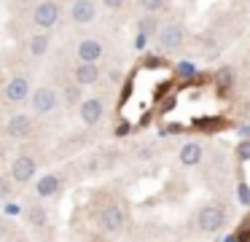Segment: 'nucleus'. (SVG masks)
I'll return each mask as SVG.
<instances>
[{
	"instance_id": "nucleus-22",
	"label": "nucleus",
	"mask_w": 250,
	"mask_h": 242,
	"mask_svg": "<svg viewBox=\"0 0 250 242\" xmlns=\"http://www.w3.org/2000/svg\"><path fill=\"white\" fill-rule=\"evenodd\" d=\"M103 3H105V8H110V11H121L126 0H103Z\"/></svg>"
},
{
	"instance_id": "nucleus-5",
	"label": "nucleus",
	"mask_w": 250,
	"mask_h": 242,
	"mask_svg": "<svg viewBox=\"0 0 250 242\" xmlns=\"http://www.w3.org/2000/svg\"><path fill=\"white\" fill-rule=\"evenodd\" d=\"M70 19L76 24H92L97 19V5H94V0H76L70 5Z\"/></svg>"
},
{
	"instance_id": "nucleus-10",
	"label": "nucleus",
	"mask_w": 250,
	"mask_h": 242,
	"mask_svg": "<svg viewBox=\"0 0 250 242\" xmlns=\"http://www.w3.org/2000/svg\"><path fill=\"white\" fill-rule=\"evenodd\" d=\"M3 97H6L8 102H22L30 97V81L24 78V75H17V78L8 81L6 91H3Z\"/></svg>"
},
{
	"instance_id": "nucleus-8",
	"label": "nucleus",
	"mask_w": 250,
	"mask_h": 242,
	"mask_svg": "<svg viewBox=\"0 0 250 242\" xmlns=\"http://www.w3.org/2000/svg\"><path fill=\"white\" fill-rule=\"evenodd\" d=\"M57 91L51 89V86H41V89L33 91V108L38 113H51L57 108Z\"/></svg>"
},
{
	"instance_id": "nucleus-15",
	"label": "nucleus",
	"mask_w": 250,
	"mask_h": 242,
	"mask_svg": "<svg viewBox=\"0 0 250 242\" xmlns=\"http://www.w3.org/2000/svg\"><path fill=\"white\" fill-rule=\"evenodd\" d=\"M49 46H51L49 32H38V35L30 38V54H33V57H43V54L49 51Z\"/></svg>"
},
{
	"instance_id": "nucleus-19",
	"label": "nucleus",
	"mask_w": 250,
	"mask_h": 242,
	"mask_svg": "<svg viewBox=\"0 0 250 242\" xmlns=\"http://www.w3.org/2000/svg\"><path fill=\"white\" fill-rule=\"evenodd\" d=\"M27 218L33 220L35 226H46V210L38 207V204H33V207L27 210Z\"/></svg>"
},
{
	"instance_id": "nucleus-9",
	"label": "nucleus",
	"mask_w": 250,
	"mask_h": 242,
	"mask_svg": "<svg viewBox=\"0 0 250 242\" xmlns=\"http://www.w3.org/2000/svg\"><path fill=\"white\" fill-rule=\"evenodd\" d=\"M78 59L81 62H97V59H103L105 54V46L97 41V38H83L81 43H78Z\"/></svg>"
},
{
	"instance_id": "nucleus-1",
	"label": "nucleus",
	"mask_w": 250,
	"mask_h": 242,
	"mask_svg": "<svg viewBox=\"0 0 250 242\" xmlns=\"http://www.w3.org/2000/svg\"><path fill=\"white\" fill-rule=\"evenodd\" d=\"M156 43H159V48H162V51H167V54L169 51H178V48L186 43V27L180 24V22H169V24L159 27Z\"/></svg>"
},
{
	"instance_id": "nucleus-13",
	"label": "nucleus",
	"mask_w": 250,
	"mask_h": 242,
	"mask_svg": "<svg viewBox=\"0 0 250 242\" xmlns=\"http://www.w3.org/2000/svg\"><path fill=\"white\" fill-rule=\"evenodd\" d=\"M60 188H62V177L60 175H51V172H49V175H43L38 183H35V191H38V197H43V199L46 197H54Z\"/></svg>"
},
{
	"instance_id": "nucleus-4",
	"label": "nucleus",
	"mask_w": 250,
	"mask_h": 242,
	"mask_svg": "<svg viewBox=\"0 0 250 242\" xmlns=\"http://www.w3.org/2000/svg\"><path fill=\"white\" fill-rule=\"evenodd\" d=\"M124 223H126V215L119 204H108V207L100 213V226H103L105 231H121Z\"/></svg>"
},
{
	"instance_id": "nucleus-3",
	"label": "nucleus",
	"mask_w": 250,
	"mask_h": 242,
	"mask_svg": "<svg viewBox=\"0 0 250 242\" xmlns=\"http://www.w3.org/2000/svg\"><path fill=\"white\" fill-rule=\"evenodd\" d=\"M57 19H60V5H57L54 0H43V3L35 5L33 22L41 27V30H49V27H54Z\"/></svg>"
},
{
	"instance_id": "nucleus-17",
	"label": "nucleus",
	"mask_w": 250,
	"mask_h": 242,
	"mask_svg": "<svg viewBox=\"0 0 250 242\" xmlns=\"http://www.w3.org/2000/svg\"><path fill=\"white\" fill-rule=\"evenodd\" d=\"M137 3H140V8L146 14H159V11H164L169 5V0H137Z\"/></svg>"
},
{
	"instance_id": "nucleus-12",
	"label": "nucleus",
	"mask_w": 250,
	"mask_h": 242,
	"mask_svg": "<svg viewBox=\"0 0 250 242\" xmlns=\"http://www.w3.org/2000/svg\"><path fill=\"white\" fill-rule=\"evenodd\" d=\"M73 78H76V84H81V86L97 84V81H100V67H97V62H81V65L76 67V73H73Z\"/></svg>"
},
{
	"instance_id": "nucleus-20",
	"label": "nucleus",
	"mask_w": 250,
	"mask_h": 242,
	"mask_svg": "<svg viewBox=\"0 0 250 242\" xmlns=\"http://www.w3.org/2000/svg\"><path fill=\"white\" fill-rule=\"evenodd\" d=\"M237 159L239 161H250V140H245V143L237 145Z\"/></svg>"
},
{
	"instance_id": "nucleus-7",
	"label": "nucleus",
	"mask_w": 250,
	"mask_h": 242,
	"mask_svg": "<svg viewBox=\"0 0 250 242\" xmlns=\"http://www.w3.org/2000/svg\"><path fill=\"white\" fill-rule=\"evenodd\" d=\"M78 113H81V121H83V124L94 127V124H100V118H103L105 105H103V100H97V97H89V100H81Z\"/></svg>"
},
{
	"instance_id": "nucleus-23",
	"label": "nucleus",
	"mask_w": 250,
	"mask_h": 242,
	"mask_svg": "<svg viewBox=\"0 0 250 242\" xmlns=\"http://www.w3.org/2000/svg\"><path fill=\"white\" fill-rule=\"evenodd\" d=\"M0 154H3V145H0Z\"/></svg>"
},
{
	"instance_id": "nucleus-16",
	"label": "nucleus",
	"mask_w": 250,
	"mask_h": 242,
	"mask_svg": "<svg viewBox=\"0 0 250 242\" xmlns=\"http://www.w3.org/2000/svg\"><path fill=\"white\" fill-rule=\"evenodd\" d=\"M81 100H83V94H81V84H70V86H65V105H78Z\"/></svg>"
},
{
	"instance_id": "nucleus-21",
	"label": "nucleus",
	"mask_w": 250,
	"mask_h": 242,
	"mask_svg": "<svg viewBox=\"0 0 250 242\" xmlns=\"http://www.w3.org/2000/svg\"><path fill=\"white\" fill-rule=\"evenodd\" d=\"M8 197H11V180L0 177V199H8Z\"/></svg>"
},
{
	"instance_id": "nucleus-6",
	"label": "nucleus",
	"mask_w": 250,
	"mask_h": 242,
	"mask_svg": "<svg viewBox=\"0 0 250 242\" xmlns=\"http://www.w3.org/2000/svg\"><path fill=\"white\" fill-rule=\"evenodd\" d=\"M6 132H8V137H14V140L30 137V132H33V118H30L27 113H17V116L8 118Z\"/></svg>"
},
{
	"instance_id": "nucleus-11",
	"label": "nucleus",
	"mask_w": 250,
	"mask_h": 242,
	"mask_svg": "<svg viewBox=\"0 0 250 242\" xmlns=\"http://www.w3.org/2000/svg\"><path fill=\"white\" fill-rule=\"evenodd\" d=\"M33 175H35V161L30 159V156H19V159L11 164V177H14L17 183L33 180Z\"/></svg>"
},
{
	"instance_id": "nucleus-2",
	"label": "nucleus",
	"mask_w": 250,
	"mask_h": 242,
	"mask_svg": "<svg viewBox=\"0 0 250 242\" xmlns=\"http://www.w3.org/2000/svg\"><path fill=\"white\" fill-rule=\"evenodd\" d=\"M196 226H199V231H207V234L221 231L226 226V207L223 204H207V207H202L199 215H196Z\"/></svg>"
},
{
	"instance_id": "nucleus-24",
	"label": "nucleus",
	"mask_w": 250,
	"mask_h": 242,
	"mask_svg": "<svg viewBox=\"0 0 250 242\" xmlns=\"http://www.w3.org/2000/svg\"><path fill=\"white\" fill-rule=\"evenodd\" d=\"M24 3H27V0H24Z\"/></svg>"
},
{
	"instance_id": "nucleus-14",
	"label": "nucleus",
	"mask_w": 250,
	"mask_h": 242,
	"mask_svg": "<svg viewBox=\"0 0 250 242\" xmlns=\"http://www.w3.org/2000/svg\"><path fill=\"white\" fill-rule=\"evenodd\" d=\"M180 164L183 167H196L202 161V145L199 143H186L180 145V154H178Z\"/></svg>"
},
{
	"instance_id": "nucleus-18",
	"label": "nucleus",
	"mask_w": 250,
	"mask_h": 242,
	"mask_svg": "<svg viewBox=\"0 0 250 242\" xmlns=\"http://www.w3.org/2000/svg\"><path fill=\"white\" fill-rule=\"evenodd\" d=\"M153 32H159V22H156V16H146V19L140 22V35L151 38Z\"/></svg>"
}]
</instances>
